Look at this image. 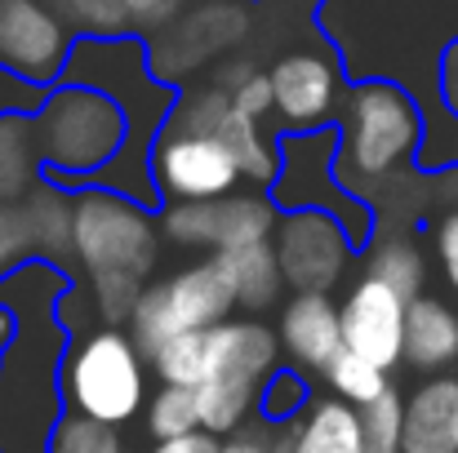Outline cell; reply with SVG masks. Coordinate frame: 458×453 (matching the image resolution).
<instances>
[{"label": "cell", "mask_w": 458, "mask_h": 453, "mask_svg": "<svg viewBox=\"0 0 458 453\" xmlns=\"http://www.w3.org/2000/svg\"><path fill=\"white\" fill-rule=\"evenodd\" d=\"M236 306V285L227 263L214 254L196 267H182L178 276L148 285L143 298L130 315V333L143 347V356H152L160 342L178 338V333H209L218 324L232 320Z\"/></svg>", "instance_id": "cell-7"}, {"label": "cell", "mask_w": 458, "mask_h": 453, "mask_svg": "<svg viewBox=\"0 0 458 453\" xmlns=\"http://www.w3.org/2000/svg\"><path fill=\"white\" fill-rule=\"evenodd\" d=\"M338 178H387L396 164L423 151V103L396 80L347 85L343 98Z\"/></svg>", "instance_id": "cell-4"}, {"label": "cell", "mask_w": 458, "mask_h": 453, "mask_svg": "<svg viewBox=\"0 0 458 453\" xmlns=\"http://www.w3.org/2000/svg\"><path fill=\"white\" fill-rule=\"evenodd\" d=\"M299 409H311V387H307L303 369H276L263 387V400H259V414L267 423H299Z\"/></svg>", "instance_id": "cell-28"}, {"label": "cell", "mask_w": 458, "mask_h": 453, "mask_svg": "<svg viewBox=\"0 0 458 453\" xmlns=\"http://www.w3.org/2000/svg\"><path fill=\"white\" fill-rule=\"evenodd\" d=\"M40 147L36 125L22 112L0 116V205H22L40 182Z\"/></svg>", "instance_id": "cell-20"}, {"label": "cell", "mask_w": 458, "mask_h": 453, "mask_svg": "<svg viewBox=\"0 0 458 453\" xmlns=\"http://www.w3.org/2000/svg\"><path fill=\"white\" fill-rule=\"evenodd\" d=\"M223 453H276V440H267V436H232Z\"/></svg>", "instance_id": "cell-33"}, {"label": "cell", "mask_w": 458, "mask_h": 453, "mask_svg": "<svg viewBox=\"0 0 458 453\" xmlns=\"http://www.w3.org/2000/svg\"><path fill=\"white\" fill-rule=\"evenodd\" d=\"M152 453H223V445H218V436H209V432H191V436H182V440H160Z\"/></svg>", "instance_id": "cell-32"}, {"label": "cell", "mask_w": 458, "mask_h": 453, "mask_svg": "<svg viewBox=\"0 0 458 453\" xmlns=\"http://www.w3.org/2000/svg\"><path fill=\"white\" fill-rule=\"evenodd\" d=\"M45 178L63 187H89L130 138V121L103 89L54 85L49 103L31 116Z\"/></svg>", "instance_id": "cell-2"}, {"label": "cell", "mask_w": 458, "mask_h": 453, "mask_svg": "<svg viewBox=\"0 0 458 453\" xmlns=\"http://www.w3.org/2000/svg\"><path fill=\"white\" fill-rule=\"evenodd\" d=\"M285 356L303 373H329V365L347 351L343 347V306H334L329 294H294L281 306L276 329Z\"/></svg>", "instance_id": "cell-15"}, {"label": "cell", "mask_w": 458, "mask_h": 453, "mask_svg": "<svg viewBox=\"0 0 458 453\" xmlns=\"http://www.w3.org/2000/svg\"><path fill=\"white\" fill-rule=\"evenodd\" d=\"M13 342H18V315H13L9 306H0V356H4Z\"/></svg>", "instance_id": "cell-34"}, {"label": "cell", "mask_w": 458, "mask_h": 453, "mask_svg": "<svg viewBox=\"0 0 458 453\" xmlns=\"http://www.w3.org/2000/svg\"><path fill=\"white\" fill-rule=\"evenodd\" d=\"M232 103H236V112H245V116H254V121H263L267 112H276V89H272V71H245L236 85H232Z\"/></svg>", "instance_id": "cell-30"}, {"label": "cell", "mask_w": 458, "mask_h": 453, "mask_svg": "<svg viewBox=\"0 0 458 453\" xmlns=\"http://www.w3.org/2000/svg\"><path fill=\"white\" fill-rule=\"evenodd\" d=\"M272 245H276L285 285L294 294H329L343 281V272L356 254L347 227L334 214H320V209L281 214V227H276Z\"/></svg>", "instance_id": "cell-12"}, {"label": "cell", "mask_w": 458, "mask_h": 453, "mask_svg": "<svg viewBox=\"0 0 458 453\" xmlns=\"http://www.w3.org/2000/svg\"><path fill=\"white\" fill-rule=\"evenodd\" d=\"M316 31L338 54L347 85L396 80L414 98L441 89L445 58L458 45V0H325Z\"/></svg>", "instance_id": "cell-1"}, {"label": "cell", "mask_w": 458, "mask_h": 453, "mask_svg": "<svg viewBox=\"0 0 458 453\" xmlns=\"http://www.w3.org/2000/svg\"><path fill=\"white\" fill-rule=\"evenodd\" d=\"M76 40L81 36L54 9V0H0V71L54 89L63 85Z\"/></svg>", "instance_id": "cell-10"}, {"label": "cell", "mask_w": 458, "mask_h": 453, "mask_svg": "<svg viewBox=\"0 0 458 453\" xmlns=\"http://www.w3.org/2000/svg\"><path fill=\"white\" fill-rule=\"evenodd\" d=\"M49 453H130L121 440V427L81 418V414H63L54 436H49Z\"/></svg>", "instance_id": "cell-26"}, {"label": "cell", "mask_w": 458, "mask_h": 453, "mask_svg": "<svg viewBox=\"0 0 458 453\" xmlns=\"http://www.w3.org/2000/svg\"><path fill=\"white\" fill-rule=\"evenodd\" d=\"M58 391L63 409L125 427L143 414L148 405V356L134 342V333L103 324L76 342H67L63 369H58Z\"/></svg>", "instance_id": "cell-3"}, {"label": "cell", "mask_w": 458, "mask_h": 453, "mask_svg": "<svg viewBox=\"0 0 458 453\" xmlns=\"http://www.w3.org/2000/svg\"><path fill=\"white\" fill-rule=\"evenodd\" d=\"M325 378H329L334 396L347 400L352 409H365V405H374L378 396L392 391V387H387V369H378L374 360H365V356H356V351H343V356L329 365Z\"/></svg>", "instance_id": "cell-25"}, {"label": "cell", "mask_w": 458, "mask_h": 453, "mask_svg": "<svg viewBox=\"0 0 458 453\" xmlns=\"http://www.w3.org/2000/svg\"><path fill=\"white\" fill-rule=\"evenodd\" d=\"M437 258H441V272H445V281L454 285L458 294V209H450L437 222Z\"/></svg>", "instance_id": "cell-31"}, {"label": "cell", "mask_w": 458, "mask_h": 453, "mask_svg": "<svg viewBox=\"0 0 458 453\" xmlns=\"http://www.w3.org/2000/svg\"><path fill=\"white\" fill-rule=\"evenodd\" d=\"M276 453H365V432H360V409H352L338 396L311 400L299 427L276 440Z\"/></svg>", "instance_id": "cell-18"}, {"label": "cell", "mask_w": 458, "mask_h": 453, "mask_svg": "<svg viewBox=\"0 0 458 453\" xmlns=\"http://www.w3.org/2000/svg\"><path fill=\"white\" fill-rule=\"evenodd\" d=\"M152 178L165 205H191V200H227L245 178V169L223 138L165 130L152 151Z\"/></svg>", "instance_id": "cell-11"}, {"label": "cell", "mask_w": 458, "mask_h": 453, "mask_svg": "<svg viewBox=\"0 0 458 453\" xmlns=\"http://www.w3.org/2000/svg\"><path fill=\"white\" fill-rule=\"evenodd\" d=\"M232 272V285H236V306L250 311V315H263L281 302L285 289V272H281V258H276V245L263 240V245H245V249H232V254H218Z\"/></svg>", "instance_id": "cell-21"}, {"label": "cell", "mask_w": 458, "mask_h": 453, "mask_svg": "<svg viewBox=\"0 0 458 453\" xmlns=\"http://www.w3.org/2000/svg\"><path fill=\"white\" fill-rule=\"evenodd\" d=\"M76 263L85 267L89 285L130 281L148 289V276L156 267V227L148 205L107 187H81L76 191Z\"/></svg>", "instance_id": "cell-6"}, {"label": "cell", "mask_w": 458, "mask_h": 453, "mask_svg": "<svg viewBox=\"0 0 458 453\" xmlns=\"http://www.w3.org/2000/svg\"><path fill=\"white\" fill-rule=\"evenodd\" d=\"M369 276L383 281L387 289H396L405 302H419L423 298L428 267H423V254H419L410 240H387L383 249H374V258H369Z\"/></svg>", "instance_id": "cell-24"}, {"label": "cell", "mask_w": 458, "mask_h": 453, "mask_svg": "<svg viewBox=\"0 0 458 453\" xmlns=\"http://www.w3.org/2000/svg\"><path fill=\"white\" fill-rule=\"evenodd\" d=\"M191 432H205L196 391L191 387H160L148 405V436L160 445V440H182Z\"/></svg>", "instance_id": "cell-23"}, {"label": "cell", "mask_w": 458, "mask_h": 453, "mask_svg": "<svg viewBox=\"0 0 458 453\" xmlns=\"http://www.w3.org/2000/svg\"><path fill=\"white\" fill-rule=\"evenodd\" d=\"M160 231L182 249H214L232 254L245 245H263L281 227V205L272 191L227 196V200H191V205H160Z\"/></svg>", "instance_id": "cell-9"}, {"label": "cell", "mask_w": 458, "mask_h": 453, "mask_svg": "<svg viewBox=\"0 0 458 453\" xmlns=\"http://www.w3.org/2000/svg\"><path fill=\"white\" fill-rule=\"evenodd\" d=\"M156 378L165 387H200L205 382V369H209V333H178L169 342H160L152 356Z\"/></svg>", "instance_id": "cell-22"}, {"label": "cell", "mask_w": 458, "mask_h": 453, "mask_svg": "<svg viewBox=\"0 0 458 453\" xmlns=\"http://www.w3.org/2000/svg\"><path fill=\"white\" fill-rule=\"evenodd\" d=\"M338 147H343V134L334 125L281 138V178L272 182V200L285 205V214L290 209L334 214L347 227L352 245L365 249V240L374 236V218H369L365 200H356L352 187H343V178H338Z\"/></svg>", "instance_id": "cell-8"}, {"label": "cell", "mask_w": 458, "mask_h": 453, "mask_svg": "<svg viewBox=\"0 0 458 453\" xmlns=\"http://www.w3.org/2000/svg\"><path fill=\"white\" fill-rule=\"evenodd\" d=\"M343 63L338 54H316V49H294V54H281L276 67H272V89H276V112L285 116V125L294 134L307 130H325L329 125V112H334V98H338V85H343Z\"/></svg>", "instance_id": "cell-14"}, {"label": "cell", "mask_w": 458, "mask_h": 453, "mask_svg": "<svg viewBox=\"0 0 458 453\" xmlns=\"http://www.w3.org/2000/svg\"><path fill=\"white\" fill-rule=\"evenodd\" d=\"M31 240H36V263L63 267L67 258H76V191L45 178L36 182V191L22 200Z\"/></svg>", "instance_id": "cell-17"}, {"label": "cell", "mask_w": 458, "mask_h": 453, "mask_svg": "<svg viewBox=\"0 0 458 453\" xmlns=\"http://www.w3.org/2000/svg\"><path fill=\"white\" fill-rule=\"evenodd\" d=\"M405 315L410 302L383 281L365 276L343 298V347L374 360L378 369H396L405 360Z\"/></svg>", "instance_id": "cell-13"}, {"label": "cell", "mask_w": 458, "mask_h": 453, "mask_svg": "<svg viewBox=\"0 0 458 453\" xmlns=\"http://www.w3.org/2000/svg\"><path fill=\"white\" fill-rule=\"evenodd\" d=\"M405 453H458V378H428L405 396Z\"/></svg>", "instance_id": "cell-16"}, {"label": "cell", "mask_w": 458, "mask_h": 453, "mask_svg": "<svg viewBox=\"0 0 458 453\" xmlns=\"http://www.w3.org/2000/svg\"><path fill=\"white\" fill-rule=\"evenodd\" d=\"M360 432H365V453H405V400L387 391L374 405H365Z\"/></svg>", "instance_id": "cell-27"}, {"label": "cell", "mask_w": 458, "mask_h": 453, "mask_svg": "<svg viewBox=\"0 0 458 453\" xmlns=\"http://www.w3.org/2000/svg\"><path fill=\"white\" fill-rule=\"evenodd\" d=\"M458 360V311L441 298L410 302L405 315V365L437 373Z\"/></svg>", "instance_id": "cell-19"}, {"label": "cell", "mask_w": 458, "mask_h": 453, "mask_svg": "<svg viewBox=\"0 0 458 453\" xmlns=\"http://www.w3.org/2000/svg\"><path fill=\"white\" fill-rule=\"evenodd\" d=\"M31 263H36V240L22 205H0V281L18 276Z\"/></svg>", "instance_id": "cell-29"}, {"label": "cell", "mask_w": 458, "mask_h": 453, "mask_svg": "<svg viewBox=\"0 0 458 453\" xmlns=\"http://www.w3.org/2000/svg\"><path fill=\"white\" fill-rule=\"evenodd\" d=\"M281 356H285L281 338L259 315L209 329V369L205 382L196 387L200 423L209 436H232L250 423L267 378L281 369Z\"/></svg>", "instance_id": "cell-5"}]
</instances>
